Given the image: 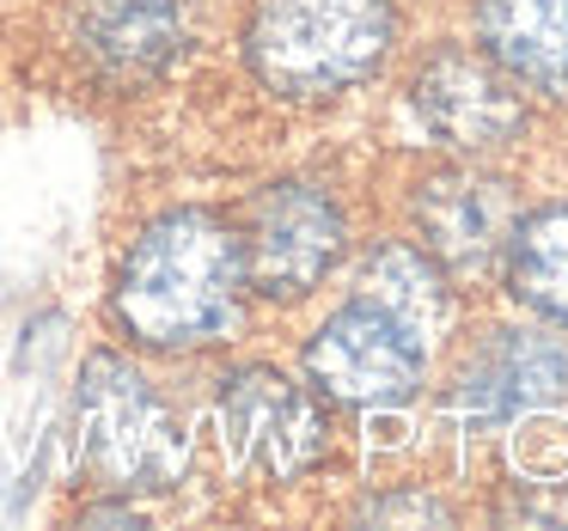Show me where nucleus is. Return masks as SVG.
<instances>
[{
    "label": "nucleus",
    "mask_w": 568,
    "mask_h": 531,
    "mask_svg": "<svg viewBox=\"0 0 568 531\" xmlns=\"http://www.w3.org/2000/svg\"><path fill=\"white\" fill-rule=\"evenodd\" d=\"M245 251L239 226L209 208H172L141 226L111 287V312L141 348L184 355L239 330L245 312Z\"/></svg>",
    "instance_id": "obj_1"
},
{
    "label": "nucleus",
    "mask_w": 568,
    "mask_h": 531,
    "mask_svg": "<svg viewBox=\"0 0 568 531\" xmlns=\"http://www.w3.org/2000/svg\"><path fill=\"white\" fill-rule=\"evenodd\" d=\"M392 38V0H257L245 62L275 99L318 104L379 74Z\"/></svg>",
    "instance_id": "obj_2"
},
{
    "label": "nucleus",
    "mask_w": 568,
    "mask_h": 531,
    "mask_svg": "<svg viewBox=\"0 0 568 531\" xmlns=\"http://www.w3.org/2000/svg\"><path fill=\"white\" fill-rule=\"evenodd\" d=\"M74 428L87 470L116 494H165L184 482L190 433L178 409L148 385V372L129 367L123 355L99 348L80 367L74 391Z\"/></svg>",
    "instance_id": "obj_3"
},
{
    "label": "nucleus",
    "mask_w": 568,
    "mask_h": 531,
    "mask_svg": "<svg viewBox=\"0 0 568 531\" xmlns=\"http://www.w3.org/2000/svg\"><path fill=\"white\" fill-rule=\"evenodd\" d=\"M214 433L239 477L294 482L324 458V409L306 385L275 367H239L214 397Z\"/></svg>",
    "instance_id": "obj_4"
},
{
    "label": "nucleus",
    "mask_w": 568,
    "mask_h": 531,
    "mask_svg": "<svg viewBox=\"0 0 568 531\" xmlns=\"http://www.w3.org/2000/svg\"><path fill=\"white\" fill-rule=\"evenodd\" d=\"M306 372L348 409H404L428 379V343L373 299H348L306 343Z\"/></svg>",
    "instance_id": "obj_5"
},
{
    "label": "nucleus",
    "mask_w": 568,
    "mask_h": 531,
    "mask_svg": "<svg viewBox=\"0 0 568 531\" xmlns=\"http://www.w3.org/2000/svg\"><path fill=\"white\" fill-rule=\"evenodd\" d=\"M343 208L324 196L318 184H282L257 190L245 202V226H239V251H245V282L263 299H306L343 257Z\"/></svg>",
    "instance_id": "obj_6"
},
{
    "label": "nucleus",
    "mask_w": 568,
    "mask_h": 531,
    "mask_svg": "<svg viewBox=\"0 0 568 531\" xmlns=\"http://www.w3.org/2000/svg\"><path fill=\"white\" fill-rule=\"evenodd\" d=\"M409 111L440 147L465 160H489L526 135L519 80L483 50H434L409 80Z\"/></svg>",
    "instance_id": "obj_7"
},
{
    "label": "nucleus",
    "mask_w": 568,
    "mask_h": 531,
    "mask_svg": "<svg viewBox=\"0 0 568 531\" xmlns=\"http://www.w3.org/2000/svg\"><path fill=\"white\" fill-rule=\"evenodd\" d=\"M409 214H416L422 251L446 275H470L477 282V275H489L501 263L507 238H514L519 196L507 177H489L477 165H446V172L416 184Z\"/></svg>",
    "instance_id": "obj_8"
},
{
    "label": "nucleus",
    "mask_w": 568,
    "mask_h": 531,
    "mask_svg": "<svg viewBox=\"0 0 568 531\" xmlns=\"http://www.w3.org/2000/svg\"><path fill=\"white\" fill-rule=\"evenodd\" d=\"M568 397V348L538 330H495L453 385V416L470 428H507Z\"/></svg>",
    "instance_id": "obj_9"
},
{
    "label": "nucleus",
    "mask_w": 568,
    "mask_h": 531,
    "mask_svg": "<svg viewBox=\"0 0 568 531\" xmlns=\"http://www.w3.org/2000/svg\"><path fill=\"white\" fill-rule=\"evenodd\" d=\"M74 50L116 86L160 80L184 50V7L178 0H80Z\"/></svg>",
    "instance_id": "obj_10"
},
{
    "label": "nucleus",
    "mask_w": 568,
    "mask_h": 531,
    "mask_svg": "<svg viewBox=\"0 0 568 531\" xmlns=\"http://www.w3.org/2000/svg\"><path fill=\"white\" fill-rule=\"evenodd\" d=\"M477 38L519 86L568 99V0H477Z\"/></svg>",
    "instance_id": "obj_11"
},
{
    "label": "nucleus",
    "mask_w": 568,
    "mask_h": 531,
    "mask_svg": "<svg viewBox=\"0 0 568 531\" xmlns=\"http://www.w3.org/2000/svg\"><path fill=\"white\" fill-rule=\"evenodd\" d=\"M501 263H507V294L526 312L568 330V202H550V208L514 221Z\"/></svg>",
    "instance_id": "obj_12"
},
{
    "label": "nucleus",
    "mask_w": 568,
    "mask_h": 531,
    "mask_svg": "<svg viewBox=\"0 0 568 531\" xmlns=\"http://www.w3.org/2000/svg\"><path fill=\"white\" fill-rule=\"evenodd\" d=\"M361 299H373L379 312H392L397 324H409L428 343L446 324V269L422 245L392 238V245H373L367 263H361Z\"/></svg>",
    "instance_id": "obj_13"
},
{
    "label": "nucleus",
    "mask_w": 568,
    "mask_h": 531,
    "mask_svg": "<svg viewBox=\"0 0 568 531\" xmlns=\"http://www.w3.org/2000/svg\"><path fill=\"white\" fill-rule=\"evenodd\" d=\"M361 525H453V507L434 501L422 489H392V494H373V501L355 507Z\"/></svg>",
    "instance_id": "obj_14"
},
{
    "label": "nucleus",
    "mask_w": 568,
    "mask_h": 531,
    "mask_svg": "<svg viewBox=\"0 0 568 531\" xmlns=\"http://www.w3.org/2000/svg\"><path fill=\"white\" fill-rule=\"evenodd\" d=\"M501 519L507 525H568V482L544 477V482H514L501 494Z\"/></svg>",
    "instance_id": "obj_15"
},
{
    "label": "nucleus",
    "mask_w": 568,
    "mask_h": 531,
    "mask_svg": "<svg viewBox=\"0 0 568 531\" xmlns=\"http://www.w3.org/2000/svg\"><path fill=\"white\" fill-rule=\"evenodd\" d=\"M80 519H87V525H104V519H111V525H135L141 513H135L129 501H99V507H87Z\"/></svg>",
    "instance_id": "obj_16"
}]
</instances>
